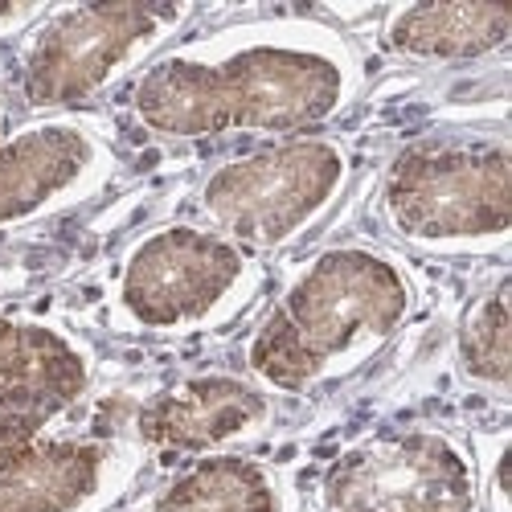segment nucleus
I'll use <instances>...</instances> for the list:
<instances>
[{
  "label": "nucleus",
  "mask_w": 512,
  "mask_h": 512,
  "mask_svg": "<svg viewBox=\"0 0 512 512\" xmlns=\"http://www.w3.org/2000/svg\"><path fill=\"white\" fill-rule=\"evenodd\" d=\"M361 91V58L332 25L263 17L160 54L136 78L132 111L152 136H291L328 123Z\"/></svg>",
  "instance_id": "1"
},
{
  "label": "nucleus",
  "mask_w": 512,
  "mask_h": 512,
  "mask_svg": "<svg viewBox=\"0 0 512 512\" xmlns=\"http://www.w3.org/2000/svg\"><path fill=\"white\" fill-rule=\"evenodd\" d=\"M418 287L377 246H328L287 279L254 328L246 369L263 390L308 394L369 361L410 320Z\"/></svg>",
  "instance_id": "2"
},
{
  "label": "nucleus",
  "mask_w": 512,
  "mask_h": 512,
  "mask_svg": "<svg viewBox=\"0 0 512 512\" xmlns=\"http://www.w3.org/2000/svg\"><path fill=\"white\" fill-rule=\"evenodd\" d=\"M381 213L422 250H496L512 230V152L504 140H418L381 181Z\"/></svg>",
  "instance_id": "3"
},
{
  "label": "nucleus",
  "mask_w": 512,
  "mask_h": 512,
  "mask_svg": "<svg viewBox=\"0 0 512 512\" xmlns=\"http://www.w3.org/2000/svg\"><path fill=\"white\" fill-rule=\"evenodd\" d=\"M349 181V152L328 136H295L246 152L201 185V213L234 246L275 250L316 226Z\"/></svg>",
  "instance_id": "4"
},
{
  "label": "nucleus",
  "mask_w": 512,
  "mask_h": 512,
  "mask_svg": "<svg viewBox=\"0 0 512 512\" xmlns=\"http://www.w3.org/2000/svg\"><path fill=\"white\" fill-rule=\"evenodd\" d=\"M254 287V259L201 226H160L123 254L115 312L140 332H197L226 320Z\"/></svg>",
  "instance_id": "5"
},
{
  "label": "nucleus",
  "mask_w": 512,
  "mask_h": 512,
  "mask_svg": "<svg viewBox=\"0 0 512 512\" xmlns=\"http://www.w3.org/2000/svg\"><path fill=\"white\" fill-rule=\"evenodd\" d=\"M189 17L185 5L152 0H99L50 9L25 46L21 91L37 111L74 107L148 58Z\"/></svg>",
  "instance_id": "6"
},
{
  "label": "nucleus",
  "mask_w": 512,
  "mask_h": 512,
  "mask_svg": "<svg viewBox=\"0 0 512 512\" xmlns=\"http://www.w3.org/2000/svg\"><path fill=\"white\" fill-rule=\"evenodd\" d=\"M320 504L324 512H480V476L459 439L402 426L340 451Z\"/></svg>",
  "instance_id": "7"
},
{
  "label": "nucleus",
  "mask_w": 512,
  "mask_h": 512,
  "mask_svg": "<svg viewBox=\"0 0 512 512\" xmlns=\"http://www.w3.org/2000/svg\"><path fill=\"white\" fill-rule=\"evenodd\" d=\"M132 476L127 443L33 435L0 451V512H99Z\"/></svg>",
  "instance_id": "8"
},
{
  "label": "nucleus",
  "mask_w": 512,
  "mask_h": 512,
  "mask_svg": "<svg viewBox=\"0 0 512 512\" xmlns=\"http://www.w3.org/2000/svg\"><path fill=\"white\" fill-rule=\"evenodd\" d=\"M111 148L82 119H37L0 140V230L95 193L111 173Z\"/></svg>",
  "instance_id": "9"
},
{
  "label": "nucleus",
  "mask_w": 512,
  "mask_h": 512,
  "mask_svg": "<svg viewBox=\"0 0 512 512\" xmlns=\"http://www.w3.org/2000/svg\"><path fill=\"white\" fill-rule=\"evenodd\" d=\"M95 357L58 324L0 316V451L41 435L91 386Z\"/></svg>",
  "instance_id": "10"
},
{
  "label": "nucleus",
  "mask_w": 512,
  "mask_h": 512,
  "mask_svg": "<svg viewBox=\"0 0 512 512\" xmlns=\"http://www.w3.org/2000/svg\"><path fill=\"white\" fill-rule=\"evenodd\" d=\"M271 422V394L234 373H197L152 394L136 414L144 447L205 455L234 439H250Z\"/></svg>",
  "instance_id": "11"
},
{
  "label": "nucleus",
  "mask_w": 512,
  "mask_h": 512,
  "mask_svg": "<svg viewBox=\"0 0 512 512\" xmlns=\"http://www.w3.org/2000/svg\"><path fill=\"white\" fill-rule=\"evenodd\" d=\"M512 33V5L484 0H435L398 5L381 25V41L398 58L414 62H467L500 50Z\"/></svg>",
  "instance_id": "12"
},
{
  "label": "nucleus",
  "mask_w": 512,
  "mask_h": 512,
  "mask_svg": "<svg viewBox=\"0 0 512 512\" xmlns=\"http://www.w3.org/2000/svg\"><path fill=\"white\" fill-rule=\"evenodd\" d=\"M148 512H287V488L259 459L205 455L168 480Z\"/></svg>",
  "instance_id": "13"
},
{
  "label": "nucleus",
  "mask_w": 512,
  "mask_h": 512,
  "mask_svg": "<svg viewBox=\"0 0 512 512\" xmlns=\"http://www.w3.org/2000/svg\"><path fill=\"white\" fill-rule=\"evenodd\" d=\"M459 369L467 381L504 394L512 377V336H508V279L467 308L459 324Z\"/></svg>",
  "instance_id": "14"
},
{
  "label": "nucleus",
  "mask_w": 512,
  "mask_h": 512,
  "mask_svg": "<svg viewBox=\"0 0 512 512\" xmlns=\"http://www.w3.org/2000/svg\"><path fill=\"white\" fill-rule=\"evenodd\" d=\"M41 13H46V9H37V5H0V33H9L17 25H29Z\"/></svg>",
  "instance_id": "15"
},
{
  "label": "nucleus",
  "mask_w": 512,
  "mask_h": 512,
  "mask_svg": "<svg viewBox=\"0 0 512 512\" xmlns=\"http://www.w3.org/2000/svg\"><path fill=\"white\" fill-rule=\"evenodd\" d=\"M0 140H5V111H0Z\"/></svg>",
  "instance_id": "16"
}]
</instances>
